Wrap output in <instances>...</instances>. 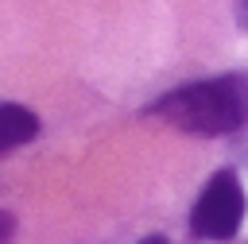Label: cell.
I'll return each mask as SVG.
<instances>
[{
	"mask_svg": "<svg viewBox=\"0 0 248 244\" xmlns=\"http://www.w3.org/2000/svg\"><path fill=\"white\" fill-rule=\"evenodd\" d=\"M151 116L186 136H229L248 124V74L190 81L151 105Z\"/></svg>",
	"mask_w": 248,
	"mask_h": 244,
	"instance_id": "6da1fadb",
	"label": "cell"
},
{
	"mask_svg": "<svg viewBox=\"0 0 248 244\" xmlns=\"http://www.w3.org/2000/svg\"><path fill=\"white\" fill-rule=\"evenodd\" d=\"M140 244H170V240H167V236H143Z\"/></svg>",
	"mask_w": 248,
	"mask_h": 244,
	"instance_id": "8992f818",
	"label": "cell"
},
{
	"mask_svg": "<svg viewBox=\"0 0 248 244\" xmlns=\"http://www.w3.org/2000/svg\"><path fill=\"white\" fill-rule=\"evenodd\" d=\"M236 12H240V23L248 27V0H236Z\"/></svg>",
	"mask_w": 248,
	"mask_h": 244,
	"instance_id": "5b68a950",
	"label": "cell"
},
{
	"mask_svg": "<svg viewBox=\"0 0 248 244\" xmlns=\"http://www.w3.org/2000/svg\"><path fill=\"white\" fill-rule=\"evenodd\" d=\"M39 136V116L16 101H0V155L31 143Z\"/></svg>",
	"mask_w": 248,
	"mask_h": 244,
	"instance_id": "3957f363",
	"label": "cell"
},
{
	"mask_svg": "<svg viewBox=\"0 0 248 244\" xmlns=\"http://www.w3.org/2000/svg\"><path fill=\"white\" fill-rule=\"evenodd\" d=\"M244 221V186L232 170H217L194 201L190 229L202 240H232Z\"/></svg>",
	"mask_w": 248,
	"mask_h": 244,
	"instance_id": "7a4b0ae2",
	"label": "cell"
},
{
	"mask_svg": "<svg viewBox=\"0 0 248 244\" xmlns=\"http://www.w3.org/2000/svg\"><path fill=\"white\" fill-rule=\"evenodd\" d=\"M8 240H12V217L0 213V244H8Z\"/></svg>",
	"mask_w": 248,
	"mask_h": 244,
	"instance_id": "277c9868",
	"label": "cell"
}]
</instances>
